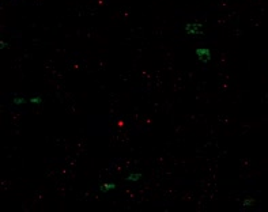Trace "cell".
Segmentation results:
<instances>
[{"label":"cell","instance_id":"1","mask_svg":"<svg viewBox=\"0 0 268 212\" xmlns=\"http://www.w3.org/2000/svg\"><path fill=\"white\" fill-rule=\"evenodd\" d=\"M196 54L200 59L203 63H207V61L211 60V52L208 48H198L196 49Z\"/></svg>","mask_w":268,"mask_h":212},{"label":"cell","instance_id":"2","mask_svg":"<svg viewBox=\"0 0 268 212\" xmlns=\"http://www.w3.org/2000/svg\"><path fill=\"white\" fill-rule=\"evenodd\" d=\"M201 29H203V25L201 23H198V22H195V23H188L185 26V30H187L188 34H201Z\"/></svg>","mask_w":268,"mask_h":212},{"label":"cell","instance_id":"3","mask_svg":"<svg viewBox=\"0 0 268 212\" xmlns=\"http://www.w3.org/2000/svg\"><path fill=\"white\" fill-rule=\"evenodd\" d=\"M140 178H142V174L134 173V174H129V175L127 177V181H131V182H136V181L140 180Z\"/></svg>","mask_w":268,"mask_h":212},{"label":"cell","instance_id":"4","mask_svg":"<svg viewBox=\"0 0 268 212\" xmlns=\"http://www.w3.org/2000/svg\"><path fill=\"white\" fill-rule=\"evenodd\" d=\"M114 188H116V185L113 184V182H109V184H103L102 186H101V191L109 192V191H112V189H114Z\"/></svg>","mask_w":268,"mask_h":212},{"label":"cell","instance_id":"5","mask_svg":"<svg viewBox=\"0 0 268 212\" xmlns=\"http://www.w3.org/2000/svg\"><path fill=\"white\" fill-rule=\"evenodd\" d=\"M42 102V98L41 97H34V98H30V103H41Z\"/></svg>","mask_w":268,"mask_h":212},{"label":"cell","instance_id":"6","mask_svg":"<svg viewBox=\"0 0 268 212\" xmlns=\"http://www.w3.org/2000/svg\"><path fill=\"white\" fill-rule=\"evenodd\" d=\"M23 102H25V99H23V98H19V97H18V98H14L15 105H21V103H23Z\"/></svg>","mask_w":268,"mask_h":212},{"label":"cell","instance_id":"7","mask_svg":"<svg viewBox=\"0 0 268 212\" xmlns=\"http://www.w3.org/2000/svg\"><path fill=\"white\" fill-rule=\"evenodd\" d=\"M248 204L251 205V204H252V200H245V201H244V204H242V205H244V207H246Z\"/></svg>","mask_w":268,"mask_h":212},{"label":"cell","instance_id":"8","mask_svg":"<svg viewBox=\"0 0 268 212\" xmlns=\"http://www.w3.org/2000/svg\"><path fill=\"white\" fill-rule=\"evenodd\" d=\"M6 46H7V44L4 42V41H1V45H0V48H1V49H4Z\"/></svg>","mask_w":268,"mask_h":212}]
</instances>
